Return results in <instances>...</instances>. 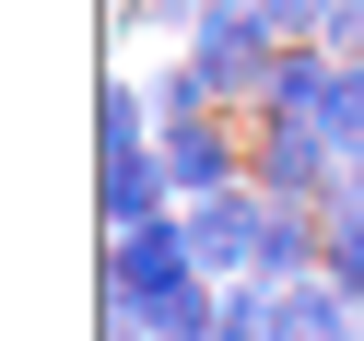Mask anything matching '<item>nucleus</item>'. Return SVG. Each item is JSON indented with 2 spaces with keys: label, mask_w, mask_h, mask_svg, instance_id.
<instances>
[{
  "label": "nucleus",
  "mask_w": 364,
  "mask_h": 341,
  "mask_svg": "<svg viewBox=\"0 0 364 341\" xmlns=\"http://www.w3.org/2000/svg\"><path fill=\"white\" fill-rule=\"evenodd\" d=\"M247 177H259L270 200H294V212H341V200H353V153H341L317 118H259Z\"/></svg>",
  "instance_id": "obj_1"
},
{
  "label": "nucleus",
  "mask_w": 364,
  "mask_h": 341,
  "mask_svg": "<svg viewBox=\"0 0 364 341\" xmlns=\"http://www.w3.org/2000/svg\"><path fill=\"white\" fill-rule=\"evenodd\" d=\"M188 59L212 71L223 106H259V95H270V59H282V24H270L259 0H212V12L188 24Z\"/></svg>",
  "instance_id": "obj_2"
},
{
  "label": "nucleus",
  "mask_w": 364,
  "mask_h": 341,
  "mask_svg": "<svg viewBox=\"0 0 364 341\" xmlns=\"http://www.w3.org/2000/svg\"><path fill=\"white\" fill-rule=\"evenodd\" d=\"M176 283H200L188 212H153V224H129V236H106V306H129V318H141L153 294H176Z\"/></svg>",
  "instance_id": "obj_3"
},
{
  "label": "nucleus",
  "mask_w": 364,
  "mask_h": 341,
  "mask_svg": "<svg viewBox=\"0 0 364 341\" xmlns=\"http://www.w3.org/2000/svg\"><path fill=\"white\" fill-rule=\"evenodd\" d=\"M176 212H188V247H200L212 283H247V271H259V236H270V189L259 177H235V189H212V200H176Z\"/></svg>",
  "instance_id": "obj_4"
},
{
  "label": "nucleus",
  "mask_w": 364,
  "mask_h": 341,
  "mask_svg": "<svg viewBox=\"0 0 364 341\" xmlns=\"http://www.w3.org/2000/svg\"><path fill=\"white\" fill-rule=\"evenodd\" d=\"M95 212H106V236L176 212V165H165V142H106V153H95Z\"/></svg>",
  "instance_id": "obj_5"
},
{
  "label": "nucleus",
  "mask_w": 364,
  "mask_h": 341,
  "mask_svg": "<svg viewBox=\"0 0 364 341\" xmlns=\"http://www.w3.org/2000/svg\"><path fill=\"white\" fill-rule=\"evenodd\" d=\"M165 165H176V200L235 189V177H247V153H235V130H223V106H212V118H188V130H165Z\"/></svg>",
  "instance_id": "obj_6"
},
{
  "label": "nucleus",
  "mask_w": 364,
  "mask_h": 341,
  "mask_svg": "<svg viewBox=\"0 0 364 341\" xmlns=\"http://www.w3.org/2000/svg\"><path fill=\"white\" fill-rule=\"evenodd\" d=\"M141 95H153V130H188V118H212V106H223V95H212V71H200V59H188V71H153Z\"/></svg>",
  "instance_id": "obj_7"
},
{
  "label": "nucleus",
  "mask_w": 364,
  "mask_h": 341,
  "mask_svg": "<svg viewBox=\"0 0 364 341\" xmlns=\"http://www.w3.org/2000/svg\"><path fill=\"white\" fill-rule=\"evenodd\" d=\"M329 271H341V294H364V200L329 212Z\"/></svg>",
  "instance_id": "obj_8"
},
{
  "label": "nucleus",
  "mask_w": 364,
  "mask_h": 341,
  "mask_svg": "<svg viewBox=\"0 0 364 341\" xmlns=\"http://www.w3.org/2000/svg\"><path fill=\"white\" fill-rule=\"evenodd\" d=\"M353 200H364V165H353Z\"/></svg>",
  "instance_id": "obj_9"
}]
</instances>
